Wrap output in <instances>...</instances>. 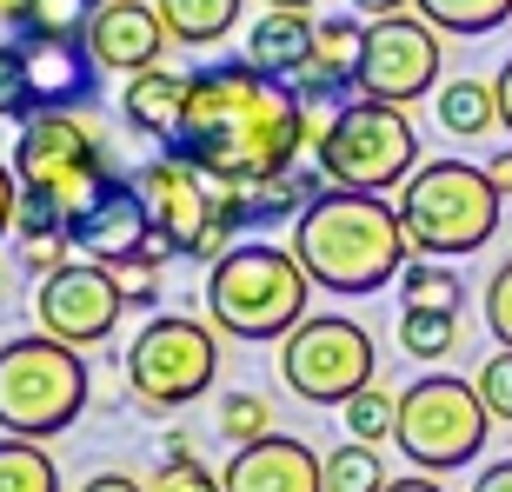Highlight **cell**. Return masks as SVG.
Returning <instances> with one entry per match:
<instances>
[{
    "mask_svg": "<svg viewBox=\"0 0 512 492\" xmlns=\"http://www.w3.org/2000/svg\"><path fill=\"white\" fill-rule=\"evenodd\" d=\"M173 153L220 180V187H260L306 153V100L260 60H213L193 74L187 120L173 133Z\"/></svg>",
    "mask_w": 512,
    "mask_h": 492,
    "instance_id": "obj_1",
    "label": "cell"
},
{
    "mask_svg": "<svg viewBox=\"0 0 512 492\" xmlns=\"http://www.w3.org/2000/svg\"><path fill=\"white\" fill-rule=\"evenodd\" d=\"M20 173V240L27 233H74L87 213L120 187V160L87 107H40L20 120L14 140Z\"/></svg>",
    "mask_w": 512,
    "mask_h": 492,
    "instance_id": "obj_2",
    "label": "cell"
},
{
    "mask_svg": "<svg viewBox=\"0 0 512 492\" xmlns=\"http://www.w3.org/2000/svg\"><path fill=\"white\" fill-rule=\"evenodd\" d=\"M293 260L306 266V280L340 300H366L406 273L413 246L399 227V207H386V193H353V187H320L313 207L293 220Z\"/></svg>",
    "mask_w": 512,
    "mask_h": 492,
    "instance_id": "obj_3",
    "label": "cell"
},
{
    "mask_svg": "<svg viewBox=\"0 0 512 492\" xmlns=\"http://www.w3.org/2000/svg\"><path fill=\"white\" fill-rule=\"evenodd\" d=\"M207 320L227 340H286L293 326L313 313V280L293 260V246L266 240H233L207 266Z\"/></svg>",
    "mask_w": 512,
    "mask_h": 492,
    "instance_id": "obj_4",
    "label": "cell"
},
{
    "mask_svg": "<svg viewBox=\"0 0 512 492\" xmlns=\"http://www.w3.org/2000/svg\"><path fill=\"white\" fill-rule=\"evenodd\" d=\"M133 187L153 213V240L173 260H200L213 266L233 246V233L247 227V187H220L207 173L180 160V153H153L147 167H133Z\"/></svg>",
    "mask_w": 512,
    "mask_h": 492,
    "instance_id": "obj_5",
    "label": "cell"
},
{
    "mask_svg": "<svg viewBox=\"0 0 512 492\" xmlns=\"http://www.w3.org/2000/svg\"><path fill=\"white\" fill-rule=\"evenodd\" d=\"M499 200L493 173L473 160H419L413 180L399 187V227L406 246L426 260H459L499 233Z\"/></svg>",
    "mask_w": 512,
    "mask_h": 492,
    "instance_id": "obj_6",
    "label": "cell"
},
{
    "mask_svg": "<svg viewBox=\"0 0 512 492\" xmlns=\"http://www.w3.org/2000/svg\"><path fill=\"white\" fill-rule=\"evenodd\" d=\"M94 373L80 360V346L54 333L0 340V433L14 439H60L87 413Z\"/></svg>",
    "mask_w": 512,
    "mask_h": 492,
    "instance_id": "obj_7",
    "label": "cell"
},
{
    "mask_svg": "<svg viewBox=\"0 0 512 492\" xmlns=\"http://www.w3.org/2000/svg\"><path fill=\"white\" fill-rule=\"evenodd\" d=\"M419 167V127L406 120V107L386 100H340L326 120L320 147H313V173L326 187H353V193H393L406 187Z\"/></svg>",
    "mask_w": 512,
    "mask_h": 492,
    "instance_id": "obj_8",
    "label": "cell"
},
{
    "mask_svg": "<svg viewBox=\"0 0 512 492\" xmlns=\"http://www.w3.org/2000/svg\"><path fill=\"white\" fill-rule=\"evenodd\" d=\"M486 433H493V406L479 393V379L426 373L399 393L393 446L413 459V473H466L486 453Z\"/></svg>",
    "mask_w": 512,
    "mask_h": 492,
    "instance_id": "obj_9",
    "label": "cell"
},
{
    "mask_svg": "<svg viewBox=\"0 0 512 492\" xmlns=\"http://www.w3.org/2000/svg\"><path fill=\"white\" fill-rule=\"evenodd\" d=\"M220 379V326L193 313H147V326L127 340V386L133 406L180 413Z\"/></svg>",
    "mask_w": 512,
    "mask_h": 492,
    "instance_id": "obj_10",
    "label": "cell"
},
{
    "mask_svg": "<svg viewBox=\"0 0 512 492\" xmlns=\"http://www.w3.org/2000/svg\"><path fill=\"white\" fill-rule=\"evenodd\" d=\"M373 373H380V346L346 313H306L280 340V379L306 406H346L373 386Z\"/></svg>",
    "mask_w": 512,
    "mask_h": 492,
    "instance_id": "obj_11",
    "label": "cell"
},
{
    "mask_svg": "<svg viewBox=\"0 0 512 492\" xmlns=\"http://www.w3.org/2000/svg\"><path fill=\"white\" fill-rule=\"evenodd\" d=\"M446 40L419 7L406 14L366 20V54H360V94L386 100V107H413V100L446 87Z\"/></svg>",
    "mask_w": 512,
    "mask_h": 492,
    "instance_id": "obj_12",
    "label": "cell"
},
{
    "mask_svg": "<svg viewBox=\"0 0 512 492\" xmlns=\"http://www.w3.org/2000/svg\"><path fill=\"white\" fill-rule=\"evenodd\" d=\"M120 313H127V293H120V273L100 260H67L60 273H47V280L34 286V320L40 333H54V340L67 346H100L114 340Z\"/></svg>",
    "mask_w": 512,
    "mask_h": 492,
    "instance_id": "obj_13",
    "label": "cell"
},
{
    "mask_svg": "<svg viewBox=\"0 0 512 492\" xmlns=\"http://www.w3.org/2000/svg\"><path fill=\"white\" fill-rule=\"evenodd\" d=\"M80 40H87L100 74H147V67H160L173 34H167V20H160L153 0H107V7L87 14V34Z\"/></svg>",
    "mask_w": 512,
    "mask_h": 492,
    "instance_id": "obj_14",
    "label": "cell"
},
{
    "mask_svg": "<svg viewBox=\"0 0 512 492\" xmlns=\"http://www.w3.org/2000/svg\"><path fill=\"white\" fill-rule=\"evenodd\" d=\"M74 246L100 266H127V260H147V253H167V246L153 240V213H147V200H140V187H133V173L120 187H107V200L74 227Z\"/></svg>",
    "mask_w": 512,
    "mask_h": 492,
    "instance_id": "obj_15",
    "label": "cell"
},
{
    "mask_svg": "<svg viewBox=\"0 0 512 492\" xmlns=\"http://www.w3.org/2000/svg\"><path fill=\"white\" fill-rule=\"evenodd\" d=\"M227 492H326V459L293 433H266L253 446H233Z\"/></svg>",
    "mask_w": 512,
    "mask_h": 492,
    "instance_id": "obj_16",
    "label": "cell"
},
{
    "mask_svg": "<svg viewBox=\"0 0 512 492\" xmlns=\"http://www.w3.org/2000/svg\"><path fill=\"white\" fill-rule=\"evenodd\" d=\"M20 47H27V74H34L40 107H87L100 94V67L80 34H27Z\"/></svg>",
    "mask_w": 512,
    "mask_h": 492,
    "instance_id": "obj_17",
    "label": "cell"
},
{
    "mask_svg": "<svg viewBox=\"0 0 512 492\" xmlns=\"http://www.w3.org/2000/svg\"><path fill=\"white\" fill-rule=\"evenodd\" d=\"M360 54H366V27L360 20H320L313 34V60L300 74V100L326 107V100H353L360 94Z\"/></svg>",
    "mask_w": 512,
    "mask_h": 492,
    "instance_id": "obj_18",
    "label": "cell"
},
{
    "mask_svg": "<svg viewBox=\"0 0 512 492\" xmlns=\"http://www.w3.org/2000/svg\"><path fill=\"white\" fill-rule=\"evenodd\" d=\"M187 94L193 74H167V67H147V74H127V94H120V120L133 133H147L160 147H173V133L187 120Z\"/></svg>",
    "mask_w": 512,
    "mask_h": 492,
    "instance_id": "obj_19",
    "label": "cell"
},
{
    "mask_svg": "<svg viewBox=\"0 0 512 492\" xmlns=\"http://www.w3.org/2000/svg\"><path fill=\"white\" fill-rule=\"evenodd\" d=\"M313 34H320V20L293 14V7H266L260 20H253L247 34V60H260L266 74H306V60H313Z\"/></svg>",
    "mask_w": 512,
    "mask_h": 492,
    "instance_id": "obj_20",
    "label": "cell"
},
{
    "mask_svg": "<svg viewBox=\"0 0 512 492\" xmlns=\"http://www.w3.org/2000/svg\"><path fill=\"white\" fill-rule=\"evenodd\" d=\"M433 120L453 133V140H479V133L506 127V114H499V80H479V74L446 80L433 94Z\"/></svg>",
    "mask_w": 512,
    "mask_h": 492,
    "instance_id": "obj_21",
    "label": "cell"
},
{
    "mask_svg": "<svg viewBox=\"0 0 512 492\" xmlns=\"http://www.w3.org/2000/svg\"><path fill=\"white\" fill-rule=\"evenodd\" d=\"M153 7L167 20L173 47H213V40L233 34V20H240L247 0H153Z\"/></svg>",
    "mask_w": 512,
    "mask_h": 492,
    "instance_id": "obj_22",
    "label": "cell"
},
{
    "mask_svg": "<svg viewBox=\"0 0 512 492\" xmlns=\"http://www.w3.org/2000/svg\"><path fill=\"white\" fill-rule=\"evenodd\" d=\"M313 207V173H273V180H260V187H247V227H293L300 213Z\"/></svg>",
    "mask_w": 512,
    "mask_h": 492,
    "instance_id": "obj_23",
    "label": "cell"
},
{
    "mask_svg": "<svg viewBox=\"0 0 512 492\" xmlns=\"http://www.w3.org/2000/svg\"><path fill=\"white\" fill-rule=\"evenodd\" d=\"M399 300L419 306V313H459V306H466V286H459V273L446 260L413 253V260H406V273H399Z\"/></svg>",
    "mask_w": 512,
    "mask_h": 492,
    "instance_id": "obj_24",
    "label": "cell"
},
{
    "mask_svg": "<svg viewBox=\"0 0 512 492\" xmlns=\"http://www.w3.org/2000/svg\"><path fill=\"white\" fill-rule=\"evenodd\" d=\"M0 492H60V466L47 439H0Z\"/></svg>",
    "mask_w": 512,
    "mask_h": 492,
    "instance_id": "obj_25",
    "label": "cell"
},
{
    "mask_svg": "<svg viewBox=\"0 0 512 492\" xmlns=\"http://www.w3.org/2000/svg\"><path fill=\"white\" fill-rule=\"evenodd\" d=\"M439 34H493L512 20V0H413Z\"/></svg>",
    "mask_w": 512,
    "mask_h": 492,
    "instance_id": "obj_26",
    "label": "cell"
},
{
    "mask_svg": "<svg viewBox=\"0 0 512 492\" xmlns=\"http://www.w3.org/2000/svg\"><path fill=\"white\" fill-rule=\"evenodd\" d=\"M153 492H227V479L213 473L207 459H193V439L173 433L167 439V459L153 466Z\"/></svg>",
    "mask_w": 512,
    "mask_h": 492,
    "instance_id": "obj_27",
    "label": "cell"
},
{
    "mask_svg": "<svg viewBox=\"0 0 512 492\" xmlns=\"http://www.w3.org/2000/svg\"><path fill=\"white\" fill-rule=\"evenodd\" d=\"M459 340V313H419V306H399V346L413 360H446Z\"/></svg>",
    "mask_w": 512,
    "mask_h": 492,
    "instance_id": "obj_28",
    "label": "cell"
},
{
    "mask_svg": "<svg viewBox=\"0 0 512 492\" xmlns=\"http://www.w3.org/2000/svg\"><path fill=\"white\" fill-rule=\"evenodd\" d=\"M326 492H386V466H380V446H340V453H326Z\"/></svg>",
    "mask_w": 512,
    "mask_h": 492,
    "instance_id": "obj_29",
    "label": "cell"
},
{
    "mask_svg": "<svg viewBox=\"0 0 512 492\" xmlns=\"http://www.w3.org/2000/svg\"><path fill=\"white\" fill-rule=\"evenodd\" d=\"M340 413H346V433L366 439V446H380V439L399 433V393H386V386H366V393H353Z\"/></svg>",
    "mask_w": 512,
    "mask_h": 492,
    "instance_id": "obj_30",
    "label": "cell"
},
{
    "mask_svg": "<svg viewBox=\"0 0 512 492\" xmlns=\"http://www.w3.org/2000/svg\"><path fill=\"white\" fill-rule=\"evenodd\" d=\"M40 114V100H34V74H27V47H20L14 34L0 40V120H27Z\"/></svg>",
    "mask_w": 512,
    "mask_h": 492,
    "instance_id": "obj_31",
    "label": "cell"
},
{
    "mask_svg": "<svg viewBox=\"0 0 512 492\" xmlns=\"http://www.w3.org/2000/svg\"><path fill=\"white\" fill-rule=\"evenodd\" d=\"M213 426H220L227 446H253V439L273 433V406H266L260 393H227V399H220V413H213Z\"/></svg>",
    "mask_w": 512,
    "mask_h": 492,
    "instance_id": "obj_32",
    "label": "cell"
},
{
    "mask_svg": "<svg viewBox=\"0 0 512 492\" xmlns=\"http://www.w3.org/2000/svg\"><path fill=\"white\" fill-rule=\"evenodd\" d=\"M479 320H486V333H493L499 346H512V260L486 280V293H479Z\"/></svg>",
    "mask_w": 512,
    "mask_h": 492,
    "instance_id": "obj_33",
    "label": "cell"
},
{
    "mask_svg": "<svg viewBox=\"0 0 512 492\" xmlns=\"http://www.w3.org/2000/svg\"><path fill=\"white\" fill-rule=\"evenodd\" d=\"M67 260H74V233H27V240H20V266H27L34 280L60 273Z\"/></svg>",
    "mask_w": 512,
    "mask_h": 492,
    "instance_id": "obj_34",
    "label": "cell"
},
{
    "mask_svg": "<svg viewBox=\"0 0 512 492\" xmlns=\"http://www.w3.org/2000/svg\"><path fill=\"white\" fill-rule=\"evenodd\" d=\"M160 266H167V253H147V260L114 266V273H120V293H127V306H147V313H153V300H160Z\"/></svg>",
    "mask_w": 512,
    "mask_h": 492,
    "instance_id": "obj_35",
    "label": "cell"
},
{
    "mask_svg": "<svg viewBox=\"0 0 512 492\" xmlns=\"http://www.w3.org/2000/svg\"><path fill=\"white\" fill-rule=\"evenodd\" d=\"M479 393H486L493 419H512V346H499L493 360L479 366Z\"/></svg>",
    "mask_w": 512,
    "mask_h": 492,
    "instance_id": "obj_36",
    "label": "cell"
},
{
    "mask_svg": "<svg viewBox=\"0 0 512 492\" xmlns=\"http://www.w3.org/2000/svg\"><path fill=\"white\" fill-rule=\"evenodd\" d=\"M0 27H7L14 40H27L40 27V0H0Z\"/></svg>",
    "mask_w": 512,
    "mask_h": 492,
    "instance_id": "obj_37",
    "label": "cell"
},
{
    "mask_svg": "<svg viewBox=\"0 0 512 492\" xmlns=\"http://www.w3.org/2000/svg\"><path fill=\"white\" fill-rule=\"evenodd\" d=\"M20 220V173H14V160H0V233Z\"/></svg>",
    "mask_w": 512,
    "mask_h": 492,
    "instance_id": "obj_38",
    "label": "cell"
},
{
    "mask_svg": "<svg viewBox=\"0 0 512 492\" xmlns=\"http://www.w3.org/2000/svg\"><path fill=\"white\" fill-rule=\"evenodd\" d=\"M80 492H153V486L133 473H94V479H80Z\"/></svg>",
    "mask_w": 512,
    "mask_h": 492,
    "instance_id": "obj_39",
    "label": "cell"
},
{
    "mask_svg": "<svg viewBox=\"0 0 512 492\" xmlns=\"http://www.w3.org/2000/svg\"><path fill=\"white\" fill-rule=\"evenodd\" d=\"M473 492H512V459H493V466L473 479Z\"/></svg>",
    "mask_w": 512,
    "mask_h": 492,
    "instance_id": "obj_40",
    "label": "cell"
},
{
    "mask_svg": "<svg viewBox=\"0 0 512 492\" xmlns=\"http://www.w3.org/2000/svg\"><path fill=\"white\" fill-rule=\"evenodd\" d=\"M386 492H446L439 473H406V479H386Z\"/></svg>",
    "mask_w": 512,
    "mask_h": 492,
    "instance_id": "obj_41",
    "label": "cell"
},
{
    "mask_svg": "<svg viewBox=\"0 0 512 492\" xmlns=\"http://www.w3.org/2000/svg\"><path fill=\"white\" fill-rule=\"evenodd\" d=\"M346 7H353V14H406V7H413V0H346Z\"/></svg>",
    "mask_w": 512,
    "mask_h": 492,
    "instance_id": "obj_42",
    "label": "cell"
},
{
    "mask_svg": "<svg viewBox=\"0 0 512 492\" xmlns=\"http://www.w3.org/2000/svg\"><path fill=\"white\" fill-rule=\"evenodd\" d=\"M486 173H493V187H499V193H512V147L493 153V160H486Z\"/></svg>",
    "mask_w": 512,
    "mask_h": 492,
    "instance_id": "obj_43",
    "label": "cell"
},
{
    "mask_svg": "<svg viewBox=\"0 0 512 492\" xmlns=\"http://www.w3.org/2000/svg\"><path fill=\"white\" fill-rule=\"evenodd\" d=\"M499 114H506V127H512V60L499 67Z\"/></svg>",
    "mask_w": 512,
    "mask_h": 492,
    "instance_id": "obj_44",
    "label": "cell"
},
{
    "mask_svg": "<svg viewBox=\"0 0 512 492\" xmlns=\"http://www.w3.org/2000/svg\"><path fill=\"white\" fill-rule=\"evenodd\" d=\"M260 7H293V14H306V7H320V0H260Z\"/></svg>",
    "mask_w": 512,
    "mask_h": 492,
    "instance_id": "obj_45",
    "label": "cell"
},
{
    "mask_svg": "<svg viewBox=\"0 0 512 492\" xmlns=\"http://www.w3.org/2000/svg\"><path fill=\"white\" fill-rule=\"evenodd\" d=\"M0 293H7V266H0Z\"/></svg>",
    "mask_w": 512,
    "mask_h": 492,
    "instance_id": "obj_46",
    "label": "cell"
},
{
    "mask_svg": "<svg viewBox=\"0 0 512 492\" xmlns=\"http://www.w3.org/2000/svg\"><path fill=\"white\" fill-rule=\"evenodd\" d=\"M87 7H107V0H87Z\"/></svg>",
    "mask_w": 512,
    "mask_h": 492,
    "instance_id": "obj_47",
    "label": "cell"
}]
</instances>
